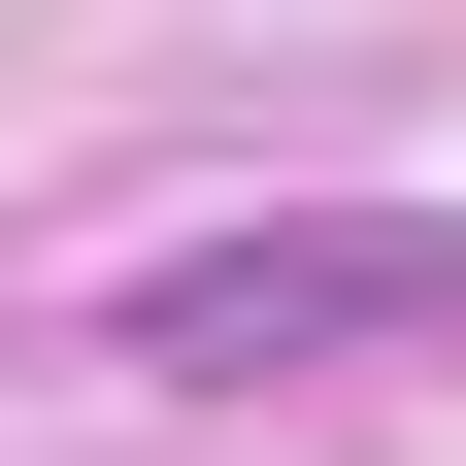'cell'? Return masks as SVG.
<instances>
[{"label": "cell", "instance_id": "cell-1", "mask_svg": "<svg viewBox=\"0 0 466 466\" xmlns=\"http://www.w3.org/2000/svg\"><path fill=\"white\" fill-rule=\"evenodd\" d=\"M367 333H466V233L433 200H300V233L134 267V367H367Z\"/></svg>", "mask_w": 466, "mask_h": 466}]
</instances>
